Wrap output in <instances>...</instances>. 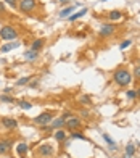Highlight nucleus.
I'll use <instances>...</instances> for the list:
<instances>
[{"instance_id":"obj_1","label":"nucleus","mask_w":140,"mask_h":158,"mask_svg":"<svg viewBox=\"0 0 140 158\" xmlns=\"http://www.w3.org/2000/svg\"><path fill=\"white\" fill-rule=\"evenodd\" d=\"M113 81H114L118 86H121V87H126V86H129L130 82L134 81V79H132V74H130L126 68H119V69L114 71Z\"/></svg>"},{"instance_id":"obj_2","label":"nucleus","mask_w":140,"mask_h":158,"mask_svg":"<svg viewBox=\"0 0 140 158\" xmlns=\"http://www.w3.org/2000/svg\"><path fill=\"white\" fill-rule=\"evenodd\" d=\"M16 37H18V31L13 26H3L0 29V39H3V41H13Z\"/></svg>"},{"instance_id":"obj_3","label":"nucleus","mask_w":140,"mask_h":158,"mask_svg":"<svg viewBox=\"0 0 140 158\" xmlns=\"http://www.w3.org/2000/svg\"><path fill=\"white\" fill-rule=\"evenodd\" d=\"M52 120H53V114L50 111H43V113L39 114V116L34 118V123L39 124V126H47V124L52 123Z\"/></svg>"},{"instance_id":"obj_4","label":"nucleus","mask_w":140,"mask_h":158,"mask_svg":"<svg viewBox=\"0 0 140 158\" xmlns=\"http://www.w3.org/2000/svg\"><path fill=\"white\" fill-rule=\"evenodd\" d=\"M37 155H41L43 158H50V157L55 155V148L52 147L50 144H42V145H39V148H37Z\"/></svg>"},{"instance_id":"obj_5","label":"nucleus","mask_w":140,"mask_h":158,"mask_svg":"<svg viewBox=\"0 0 140 158\" xmlns=\"http://www.w3.org/2000/svg\"><path fill=\"white\" fill-rule=\"evenodd\" d=\"M35 5H37L35 0H21V2L18 3V8H19V11H23V13H29V11H32L35 8Z\"/></svg>"},{"instance_id":"obj_6","label":"nucleus","mask_w":140,"mask_h":158,"mask_svg":"<svg viewBox=\"0 0 140 158\" xmlns=\"http://www.w3.org/2000/svg\"><path fill=\"white\" fill-rule=\"evenodd\" d=\"M65 126H66V129H69V131H74V129H77L79 126H81V120H79L77 116H71L65 121Z\"/></svg>"},{"instance_id":"obj_7","label":"nucleus","mask_w":140,"mask_h":158,"mask_svg":"<svg viewBox=\"0 0 140 158\" xmlns=\"http://www.w3.org/2000/svg\"><path fill=\"white\" fill-rule=\"evenodd\" d=\"M114 31H116L114 24H103L100 27V35H102V37H110L111 34H114Z\"/></svg>"},{"instance_id":"obj_8","label":"nucleus","mask_w":140,"mask_h":158,"mask_svg":"<svg viewBox=\"0 0 140 158\" xmlns=\"http://www.w3.org/2000/svg\"><path fill=\"white\" fill-rule=\"evenodd\" d=\"M0 123L3 124V128H7V129H16L18 128V121L15 120V118H2L0 120Z\"/></svg>"},{"instance_id":"obj_9","label":"nucleus","mask_w":140,"mask_h":158,"mask_svg":"<svg viewBox=\"0 0 140 158\" xmlns=\"http://www.w3.org/2000/svg\"><path fill=\"white\" fill-rule=\"evenodd\" d=\"M11 145H13V140L7 139V140H0V155H3V153H8Z\"/></svg>"},{"instance_id":"obj_10","label":"nucleus","mask_w":140,"mask_h":158,"mask_svg":"<svg viewBox=\"0 0 140 158\" xmlns=\"http://www.w3.org/2000/svg\"><path fill=\"white\" fill-rule=\"evenodd\" d=\"M65 121H66V118H65V116L55 118V120H52V123H50V128H52V129H61L63 126H65Z\"/></svg>"},{"instance_id":"obj_11","label":"nucleus","mask_w":140,"mask_h":158,"mask_svg":"<svg viewBox=\"0 0 140 158\" xmlns=\"http://www.w3.org/2000/svg\"><path fill=\"white\" fill-rule=\"evenodd\" d=\"M27 150H29V147H27L26 142H19L16 145V153H18V157H21V158H26Z\"/></svg>"},{"instance_id":"obj_12","label":"nucleus","mask_w":140,"mask_h":158,"mask_svg":"<svg viewBox=\"0 0 140 158\" xmlns=\"http://www.w3.org/2000/svg\"><path fill=\"white\" fill-rule=\"evenodd\" d=\"M19 45H21V42H18V41L8 42V44H5L3 47H0V52H2V53H7V52H10V50H13V49H18Z\"/></svg>"},{"instance_id":"obj_13","label":"nucleus","mask_w":140,"mask_h":158,"mask_svg":"<svg viewBox=\"0 0 140 158\" xmlns=\"http://www.w3.org/2000/svg\"><path fill=\"white\" fill-rule=\"evenodd\" d=\"M37 58H39V52H35L32 49H29L24 52V60L26 61H34V60H37Z\"/></svg>"},{"instance_id":"obj_14","label":"nucleus","mask_w":140,"mask_h":158,"mask_svg":"<svg viewBox=\"0 0 140 158\" xmlns=\"http://www.w3.org/2000/svg\"><path fill=\"white\" fill-rule=\"evenodd\" d=\"M53 137H55V140H58V142H65L66 140V132H65V129H57L53 134Z\"/></svg>"},{"instance_id":"obj_15","label":"nucleus","mask_w":140,"mask_h":158,"mask_svg":"<svg viewBox=\"0 0 140 158\" xmlns=\"http://www.w3.org/2000/svg\"><path fill=\"white\" fill-rule=\"evenodd\" d=\"M87 13V8H82V10H79L77 13H74V15H69V16H68V21H76V19H79V18H82L84 15Z\"/></svg>"},{"instance_id":"obj_16","label":"nucleus","mask_w":140,"mask_h":158,"mask_svg":"<svg viewBox=\"0 0 140 158\" xmlns=\"http://www.w3.org/2000/svg\"><path fill=\"white\" fill-rule=\"evenodd\" d=\"M43 44H45V41H43V39H35V41L32 42V45H31V49L35 50V52H39V50L43 47Z\"/></svg>"},{"instance_id":"obj_17","label":"nucleus","mask_w":140,"mask_h":158,"mask_svg":"<svg viewBox=\"0 0 140 158\" xmlns=\"http://www.w3.org/2000/svg\"><path fill=\"white\" fill-rule=\"evenodd\" d=\"M74 10H76V7H66V8H63L61 11H60V18H68Z\"/></svg>"},{"instance_id":"obj_18","label":"nucleus","mask_w":140,"mask_h":158,"mask_svg":"<svg viewBox=\"0 0 140 158\" xmlns=\"http://www.w3.org/2000/svg\"><path fill=\"white\" fill-rule=\"evenodd\" d=\"M121 18H122V13H121V11H118V10H113L110 13V19H111V21H118V19H121Z\"/></svg>"},{"instance_id":"obj_19","label":"nucleus","mask_w":140,"mask_h":158,"mask_svg":"<svg viewBox=\"0 0 140 158\" xmlns=\"http://www.w3.org/2000/svg\"><path fill=\"white\" fill-rule=\"evenodd\" d=\"M18 105H19V108H23V110H31V108H32V103L27 102V100H19Z\"/></svg>"},{"instance_id":"obj_20","label":"nucleus","mask_w":140,"mask_h":158,"mask_svg":"<svg viewBox=\"0 0 140 158\" xmlns=\"http://www.w3.org/2000/svg\"><path fill=\"white\" fill-rule=\"evenodd\" d=\"M134 153H135V145H134V144H127V145H126V155L132 157Z\"/></svg>"},{"instance_id":"obj_21","label":"nucleus","mask_w":140,"mask_h":158,"mask_svg":"<svg viewBox=\"0 0 140 158\" xmlns=\"http://www.w3.org/2000/svg\"><path fill=\"white\" fill-rule=\"evenodd\" d=\"M32 79V76H26V78H21V79H18L16 81V86H24V84H27V82Z\"/></svg>"},{"instance_id":"obj_22","label":"nucleus","mask_w":140,"mask_h":158,"mask_svg":"<svg viewBox=\"0 0 140 158\" xmlns=\"http://www.w3.org/2000/svg\"><path fill=\"white\" fill-rule=\"evenodd\" d=\"M71 137H73V139H79V140H87V137L84 136L82 132H74V131H73V134H71Z\"/></svg>"},{"instance_id":"obj_23","label":"nucleus","mask_w":140,"mask_h":158,"mask_svg":"<svg viewBox=\"0 0 140 158\" xmlns=\"http://www.w3.org/2000/svg\"><path fill=\"white\" fill-rule=\"evenodd\" d=\"M79 102H81L82 105H92V100H90L89 95H82L81 98H79Z\"/></svg>"},{"instance_id":"obj_24","label":"nucleus","mask_w":140,"mask_h":158,"mask_svg":"<svg viewBox=\"0 0 140 158\" xmlns=\"http://www.w3.org/2000/svg\"><path fill=\"white\" fill-rule=\"evenodd\" d=\"M126 95H127V98H129V100H134V98H137V92H135V90H132V89H129L126 92Z\"/></svg>"},{"instance_id":"obj_25","label":"nucleus","mask_w":140,"mask_h":158,"mask_svg":"<svg viewBox=\"0 0 140 158\" xmlns=\"http://www.w3.org/2000/svg\"><path fill=\"white\" fill-rule=\"evenodd\" d=\"M0 102H3V103H13V97H8V95H0Z\"/></svg>"},{"instance_id":"obj_26","label":"nucleus","mask_w":140,"mask_h":158,"mask_svg":"<svg viewBox=\"0 0 140 158\" xmlns=\"http://www.w3.org/2000/svg\"><path fill=\"white\" fill-rule=\"evenodd\" d=\"M135 79V81H140V65L139 66H135V69H134V76H132Z\"/></svg>"},{"instance_id":"obj_27","label":"nucleus","mask_w":140,"mask_h":158,"mask_svg":"<svg viewBox=\"0 0 140 158\" xmlns=\"http://www.w3.org/2000/svg\"><path fill=\"white\" fill-rule=\"evenodd\" d=\"M103 139L106 140V144H108V145H114V144H116V142H114L113 139H111V137L108 136V134H103Z\"/></svg>"},{"instance_id":"obj_28","label":"nucleus","mask_w":140,"mask_h":158,"mask_svg":"<svg viewBox=\"0 0 140 158\" xmlns=\"http://www.w3.org/2000/svg\"><path fill=\"white\" fill-rule=\"evenodd\" d=\"M130 45H132V41H124L119 47H121V50H124V49H127V47H130Z\"/></svg>"},{"instance_id":"obj_29","label":"nucleus","mask_w":140,"mask_h":158,"mask_svg":"<svg viewBox=\"0 0 140 158\" xmlns=\"http://www.w3.org/2000/svg\"><path fill=\"white\" fill-rule=\"evenodd\" d=\"M7 3H8L10 7H13V8H16L18 7V0H5Z\"/></svg>"},{"instance_id":"obj_30","label":"nucleus","mask_w":140,"mask_h":158,"mask_svg":"<svg viewBox=\"0 0 140 158\" xmlns=\"http://www.w3.org/2000/svg\"><path fill=\"white\" fill-rule=\"evenodd\" d=\"M81 114H82V116H89V111H87V110H84V111H82Z\"/></svg>"},{"instance_id":"obj_31","label":"nucleus","mask_w":140,"mask_h":158,"mask_svg":"<svg viewBox=\"0 0 140 158\" xmlns=\"http://www.w3.org/2000/svg\"><path fill=\"white\" fill-rule=\"evenodd\" d=\"M135 92H137V97H139V98H140V87H139V89H137V90H135Z\"/></svg>"},{"instance_id":"obj_32","label":"nucleus","mask_w":140,"mask_h":158,"mask_svg":"<svg viewBox=\"0 0 140 158\" xmlns=\"http://www.w3.org/2000/svg\"><path fill=\"white\" fill-rule=\"evenodd\" d=\"M58 2H61V3H68L69 0H58Z\"/></svg>"},{"instance_id":"obj_33","label":"nucleus","mask_w":140,"mask_h":158,"mask_svg":"<svg viewBox=\"0 0 140 158\" xmlns=\"http://www.w3.org/2000/svg\"><path fill=\"white\" fill-rule=\"evenodd\" d=\"M0 11H3V3L0 2Z\"/></svg>"},{"instance_id":"obj_34","label":"nucleus","mask_w":140,"mask_h":158,"mask_svg":"<svg viewBox=\"0 0 140 158\" xmlns=\"http://www.w3.org/2000/svg\"><path fill=\"white\" fill-rule=\"evenodd\" d=\"M122 158H130V157H129V155H124V157H122Z\"/></svg>"},{"instance_id":"obj_35","label":"nucleus","mask_w":140,"mask_h":158,"mask_svg":"<svg viewBox=\"0 0 140 158\" xmlns=\"http://www.w3.org/2000/svg\"><path fill=\"white\" fill-rule=\"evenodd\" d=\"M0 13H2V11H0Z\"/></svg>"}]
</instances>
